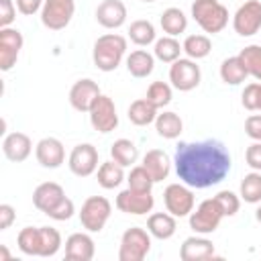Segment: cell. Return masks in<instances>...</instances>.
Here are the masks:
<instances>
[{"label": "cell", "instance_id": "836d02e7", "mask_svg": "<svg viewBox=\"0 0 261 261\" xmlns=\"http://www.w3.org/2000/svg\"><path fill=\"white\" fill-rule=\"evenodd\" d=\"M239 196L247 204H259L261 202V171H251L241 179Z\"/></svg>", "mask_w": 261, "mask_h": 261}, {"label": "cell", "instance_id": "ffe728a7", "mask_svg": "<svg viewBox=\"0 0 261 261\" xmlns=\"http://www.w3.org/2000/svg\"><path fill=\"white\" fill-rule=\"evenodd\" d=\"M96 20L104 29H118L126 22V6L122 0H102L96 8Z\"/></svg>", "mask_w": 261, "mask_h": 261}, {"label": "cell", "instance_id": "8d00e7d4", "mask_svg": "<svg viewBox=\"0 0 261 261\" xmlns=\"http://www.w3.org/2000/svg\"><path fill=\"white\" fill-rule=\"evenodd\" d=\"M145 98L159 110V108H163V106H167V104L171 102L173 90H171V86L165 84V82H153V84L147 88V96H145Z\"/></svg>", "mask_w": 261, "mask_h": 261}, {"label": "cell", "instance_id": "f35d334b", "mask_svg": "<svg viewBox=\"0 0 261 261\" xmlns=\"http://www.w3.org/2000/svg\"><path fill=\"white\" fill-rule=\"evenodd\" d=\"M41 228V257H53L61 247V234L53 226H39Z\"/></svg>", "mask_w": 261, "mask_h": 261}, {"label": "cell", "instance_id": "9a60e30c", "mask_svg": "<svg viewBox=\"0 0 261 261\" xmlns=\"http://www.w3.org/2000/svg\"><path fill=\"white\" fill-rule=\"evenodd\" d=\"M35 157L41 167L45 169H57L65 161V147L55 137H45L35 145Z\"/></svg>", "mask_w": 261, "mask_h": 261}, {"label": "cell", "instance_id": "9c48e42d", "mask_svg": "<svg viewBox=\"0 0 261 261\" xmlns=\"http://www.w3.org/2000/svg\"><path fill=\"white\" fill-rule=\"evenodd\" d=\"M163 202L169 214H173L175 218H184V216H190V212L194 210L196 198H194L192 188L181 181V184H169L165 188Z\"/></svg>", "mask_w": 261, "mask_h": 261}, {"label": "cell", "instance_id": "f546056e", "mask_svg": "<svg viewBox=\"0 0 261 261\" xmlns=\"http://www.w3.org/2000/svg\"><path fill=\"white\" fill-rule=\"evenodd\" d=\"M110 157L122 167H130L139 159V149L130 139H116L110 145Z\"/></svg>", "mask_w": 261, "mask_h": 261}, {"label": "cell", "instance_id": "f6af8a7d", "mask_svg": "<svg viewBox=\"0 0 261 261\" xmlns=\"http://www.w3.org/2000/svg\"><path fill=\"white\" fill-rule=\"evenodd\" d=\"M245 133L253 141H261V114H251L245 120Z\"/></svg>", "mask_w": 261, "mask_h": 261}, {"label": "cell", "instance_id": "74e56055", "mask_svg": "<svg viewBox=\"0 0 261 261\" xmlns=\"http://www.w3.org/2000/svg\"><path fill=\"white\" fill-rule=\"evenodd\" d=\"M126 184L130 190H137V192H151L155 179L151 177V173L143 167V165H135L130 167L128 175H126Z\"/></svg>", "mask_w": 261, "mask_h": 261}, {"label": "cell", "instance_id": "ac0fdd59", "mask_svg": "<svg viewBox=\"0 0 261 261\" xmlns=\"http://www.w3.org/2000/svg\"><path fill=\"white\" fill-rule=\"evenodd\" d=\"M181 261H206L214 257V243L204 234L188 237L179 247Z\"/></svg>", "mask_w": 261, "mask_h": 261}, {"label": "cell", "instance_id": "4dcf8cb0", "mask_svg": "<svg viewBox=\"0 0 261 261\" xmlns=\"http://www.w3.org/2000/svg\"><path fill=\"white\" fill-rule=\"evenodd\" d=\"M181 51H184V47L179 45V41H177L175 37L165 35V37H161V39L155 41L153 55H155L159 61H163V63H173L175 59L181 57Z\"/></svg>", "mask_w": 261, "mask_h": 261}, {"label": "cell", "instance_id": "6da1fadb", "mask_svg": "<svg viewBox=\"0 0 261 261\" xmlns=\"http://www.w3.org/2000/svg\"><path fill=\"white\" fill-rule=\"evenodd\" d=\"M173 165L177 177L196 190L220 184L230 171V153L216 139L184 141L175 147Z\"/></svg>", "mask_w": 261, "mask_h": 261}, {"label": "cell", "instance_id": "277c9868", "mask_svg": "<svg viewBox=\"0 0 261 261\" xmlns=\"http://www.w3.org/2000/svg\"><path fill=\"white\" fill-rule=\"evenodd\" d=\"M151 251V232L141 226H130L120 237L118 259L120 261H143Z\"/></svg>", "mask_w": 261, "mask_h": 261}, {"label": "cell", "instance_id": "2e32d148", "mask_svg": "<svg viewBox=\"0 0 261 261\" xmlns=\"http://www.w3.org/2000/svg\"><path fill=\"white\" fill-rule=\"evenodd\" d=\"M100 86L90 80V77H84V80H77L71 90H69V104L77 110V112H90L92 104L96 102V98L100 96Z\"/></svg>", "mask_w": 261, "mask_h": 261}, {"label": "cell", "instance_id": "d590c367", "mask_svg": "<svg viewBox=\"0 0 261 261\" xmlns=\"http://www.w3.org/2000/svg\"><path fill=\"white\" fill-rule=\"evenodd\" d=\"M239 57L243 59L249 75L261 82V45H247L245 49H241Z\"/></svg>", "mask_w": 261, "mask_h": 261}, {"label": "cell", "instance_id": "60d3db41", "mask_svg": "<svg viewBox=\"0 0 261 261\" xmlns=\"http://www.w3.org/2000/svg\"><path fill=\"white\" fill-rule=\"evenodd\" d=\"M259 98H261V82H251L245 86L243 94H241V104L247 110H257L259 108Z\"/></svg>", "mask_w": 261, "mask_h": 261}, {"label": "cell", "instance_id": "d6986e66", "mask_svg": "<svg viewBox=\"0 0 261 261\" xmlns=\"http://www.w3.org/2000/svg\"><path fill=\"white\" fill-rule=\"evenodd\" d=\"M96 253L94 239L88 232H73L65 241V259L67 261H90Z\"/></svg>", "mask_w": 261, "mask_h": 261}, {"label": "cell", "instance_id": "e575fe53", "mask_svg": "<svg viewBox=\"0 0 261 261\" xmlns=\"http://www.w3.org/2000/svg\"><path fill=\"white\" fill-rule=\"evenodd\" d=\"M184 47V53L190 57V59H204L208 57V53L212 51V41L206 37V35H188L181 43Z\"/></svg>", "mask_w": 261, "mask_h": 261}, {"label": "cell", "instance_id": "603a6c76", "mask_svg": "<svg viewBox=\"0 0 261 261\" xmlns=\"http://www.w3.org/2000/svg\"><path fill=\"white\" fill-rule=\"evenodd\" d=\"M147 230L151 232V237H155L159 241H167L177 230L175 216L169 212H155L147 218Z\"/></svg>", "mask_w": 261, "mask_h": 261}, {"label": "cell", "instance_id": "7a4b0ae2", "mask_svg": "<svg viewBox=\"0 0 261 261\" xmlns=\"http://www.w3.org/2000/svg\"><path fill=\"white\" fill-rule=\"evenodd\" d=\"M124 53H126V39L118 33H106L96 39L92 49V59L100 71L108 73L120 65V61L124 59Z\"/></svg>", "mask_w": 261, "mask_h": 261}, {"label": "cell", "instance_id": "cb8c5ba5", "mask_svg": "<svg viewBox=\"0 0 261 261\" xmlns=\"http://www.w3.org/2000/svg\"><path fill=\"white\" fill-rule=\"evenodd\" d=\"M153 67H155V55H151L145 49L130 51V55L126 57V69L133 77H147L151 75Z\"/></svg>", "mask_w": 261, "mask_h": 261}, {"label": "cell", "instance_id": "ba28073f", "mask_svg": "<svg viewBox=\"0 0 261 261\" xmlns=\"http://www.w3.org/2000/svg\"><path fill=\"white\" fill-rule=\"evenodd\" d=\"M200 80H202V71H200V65L196 63V59L179 57L169 67V82L179 92H190V90L198 88Z\"/></svg>", "mask_w": 261, "mask_h": 261}, {"label": "cell", "instance_id": "d4e9b609", "mask_svg": "<svg viewBox=\"0 0 261 261\" xmlns=\"http://www.w3.org/2000/svg\"><path fill=\"white\" fill-rule=\"evenodd\" d=\"M249 77V71L243 63V59L239 55H232V57H226L222 63H220V80L228 86H239L243 84L245 80Z\"/></svg>", "mask_w": 261, "mask_h": 261}, {"label": "cell", "instance_id": "e0dca14e", "mask_svg": "<svg viewBox=\"0 0 261 261\" xmlns=\"http://www.w3.org/2000/svg\"><path fill=\"white\" fill-rule=\"evenodd\" d=\"M31 151H33V141H31V137L24 135V133L14 130V133H8V135L2 139V153H4V157H6L8 161H12V163L24 161V159L31 155Z\"/></svg>", "mask_w": 261, "mask_h": 261}, {"label": "cell", "instance_id": "7c38bea8", "mask_svg": "<svg viewBox=\"0 0 261 261\" xmlns=\"http://www.w3.org/2000/svg\"><path fill=\"white\" fill-rule=\"evenodd\" d=\"M69 171L77 177H88L98 169V149L92 143H80L71 149L67 159Z\"/></svg>", "mask_w": 261, "mask_h": 261}, {"label": "cell", "instance_id": "681fc988", "mask_svg": "<svg viewBox=\"0 0 261 261\" xmlns=\"http://www.w3.org/2000/svg\"><path fill=\"white\" fill-rule=\"evenodd\" d=\"M255 218H257V222L261 224V206H259V208L255 210Z\"/></svg>", "mask_w": 261, "mask_h": 261}, {"label": "cell", "instance_id": "7bdbcfd3", "mask_svg": "<svg viewBox=\"0 0 261 261\" xmlns=\"http://www.w3.org/2000/svg\"><path fill=\"white\" fill-rule=\"evenodd\" d=\"M16 4L12 0H0V29L10 27L16 18Z\"/></svg>", "mask_w": 261, "mask_h": 261}, {"label": "cell", "instance_id": "c3c4849f", "mask_svg": "<svg viewBox=\"0 0 261 261\" xmlns=\"http://www.w3.org/2000/svg\"><path fill=\"white\" fill-rule=\"evenodd\" d=\"M6 259H10V253H8L6 245H0V261H6Z\"/></svg>", "mask_w": 261, "mask_h": 261}, {"label": "cell", "instance_id": "bcb514c9", "mask_svg": "<svg viewBox=\"0 0 261 261\" xmlns=\"http://www.w3.org/2000/svg\"><path fill=\"white\" fill-rule=\"evenodd\" d=\"M43 2L45 0H16V8H18L20 14L33 16L35 12H39L43 8Z\"/></svg>", "mask_w": 261, "mask_h": 261}, {"label": "cell", "instance_id": "1f68e13d", "mask_svg": "<svg viewBox=\"0 0 261 261\" xmlns=\"http://www.w3.org/2000/svg\"><path fill=\"white\" fill-rule=\"evenodd\" d=\"M155 27L151 20H145V18H139V20H133L130 27H128V39L139 45V47H147L151 43H155Z\"/></svg>", "mask_w": 261, "mask_h": 261}, {"label": "cell", "instance_id": "f907efd6", "mask_svg": "<svg viewBox=\"0 0 261 261\" xmlns=\"http://www.w3.org/2000/svg\"><path fill=\"white\" fill-rule=\"evenodd\" d=\"M257 110H261V98H259V108H257Z\"/></svg>", "mask_w": 261, "mask_h": 261}, {"label": "cell", "instance_id": "d6a6232c", "mask_svg": "<svg viewBox=\"0 0 261 261\" xmlns=\"http://www.w3.org/2000/svg\"><path fill=\"white\" fill-rule=\"evenodd\" d=\"M16 243H18V249L20 253L24 255H31V257H41V228L37 226H24L18 237H16Z\"/></svg>", "mask_w": 261, "mask_h": 261}, {"label": "cell", "instance_id": "5bb4252c", "mask_svg": "<svg viewBox=\"0 0 261 261\" xmlns=\"http://www.w3.org/2000/svg\"><path fill=\"white\" fill-rule=\"evenodd\" d=\"M114 204H116V208H118L120 212H124V214L143 216V214H147V212L153 210L155 198H153L151 192H137V190L126 188V190L118 192Z\"/></svg>", "mask_w": 261, "mask_h": 261}, {"label": "cell", "instance_id": "4316f807", "mask_svg": "<svg viewBox=\"0 0 261 261\" xmlns=\"http://www.w3.org/2000/svg\"><path fill=\"white\" fill-rule=\"evenodd\" d=\"M126 116H128V120H130L135 126H147V124L155 122V118H157V108H155L147 98H139V100L130 102Z\"/></svg>", "mask_w": 261, "mask_h": 261}, {"label": "cell", "instance_id": "816d5d0a", "mask_svg": "<svg viewBox=\"0 0 261 261\" xmlns=\"http://www.w3.org/2000/svg\"><path fill=\"white\" fill-rule=\"evenodd\" d=\"M143 2H155V0H143Z\"/></svg>", "mask_w": 261, "mask_h": 261}, {"label": "cell", "instance_id": "ab89813d", "mask_svg": "<svg viewBox=\"0 0 261 261\" xmlns=\"http://www.w3.org/2000/svg\"><path fill=\"white\" fill-rule=\"evenodd\" d=\"M214 200H216V204H218V208L222 210L224 216H234L241 208V196H237L230 190H220L214 196Z\"/></svg>", "mask_w": 261, "mask_h": 261}, {"label": "cell", "instance_id": "7dc6e473", "mask_svg": "<svg viewBox=\"0 0 261 261\" xmlns=\"http://www.w3.org/2000/svg\"><path fill=\"white\" fill-rule=\"evenodd\" d=\"M16 218V212L10 204H0V230H6L10 228V224L14 222Z\"/></svg>", "mask_w": 261, "mask_h": 261}, {"label": "cell", "instance_id": "8992f818", "mask_svg": "<svg viewBox=\"0 0 261 261\" xmlns=\"http://www.w3.org/2000/svg\"><path fill=\"white\" fill-rule=\"evenodd\" d=\"M222 218H224V214L218 208L216 200L208 198V200H202L196 206V210L190 212V228L196 234H210V232H214L218 228Z\"/></svg>", "mask_w": 261, "mask_h": 261}, {"label": "cell", "instance_id": "ee69618b", "mask_svg": "<svg viewBox=\"0 0 261 261\" xmlns=\"http://www.w3.org/2000/svg\"><path fill=\"white\" fill-rule=\"evenodd\" d=\"M245 161L253 171H261V141H255L245 151Z\"/></svg>", "mask_w": 261, "mask_h": 261}, {"label": "cell", "instance_id": "b9f144b4", "mask_svg": "<svg viewBox=\"0 0 261 261\" xmlns=\"http://www.w3.org/2000/svg\"><path fill=\"white\" fill-rule=\"evenodd\" d=\"M73 212H75V204H73V200H69L67 196H63L51 210H47L45 214L49 216V218H53V220H69L71 216H73Z\"/></svg>", "mask_w": 261, "mask_h": 261}, {"label": "cell", "instance_id": "30bf717a", "mask_svg": "<svg viewBox=\"0 0 261 261\" xmlns=\"http://www.w3.org/2000/svg\"><path fill=\"white\" fill-rule=\"evenodd\" d=\"M90 124L94 126V130L106 135V133H112L116 126H118V114H116V106H114V100L110 96H104L100 94L96 98V102L92 104L90 108Z\"/></svg>", "mask_w": 261, "mask_h": 261}, {"label": "cell", "instance_id": "3957f363", "mask_svg": "<svg viewBox=\"0 0 261 261\" xmlns=\"http://www.w3.org/2000/svg\"><path fill=\"white\" fill-rule=\"evenodd\" d=\"M192 16L204 33L216 35L228 24V8L218 0H194Z\"/></svg>", "mask_w": 261, "mask_h": 261}, {"label": "cell", "instance_id": "5b68a950", "mask_svg": "<svg viewBox=\"0 0 261 261\" xmlns=\"http://www.w3.org/2000/svg\"><path fill=\"white\" fill-rule=\"evenodd\" d=\"M112 214V204L104 196H90L80 210V222L88 232H100Z\"/></svg>", "mask_w": 261, "mask_h": 261}, {"label": "cell", "instance_id": "52a82bcc", "mask_svg": "<svg viewBox=\"0 0 261 261\" xmlns=\"http://www.w3.org/2000/svg\"><path fill=\"white\" fill-rule=\"evenodd\" d=\"M75 14L73 0H45L41 8V22L49 31L65 29Z\"/></svg>", "mask_w": 261, "mask_h": 261}, {"label": "cell", "instance_id": "f1b7e54d", "mask_svg": "<svg viewBox=\"0 0 261 261\" xmlns=\"http://www.w3.org/2000/svg\"><path fill=\"white\" fill-rule=\"evenodd\" d=\"M159 22H161L163 33H167L169 37H177V35H181V33L188 29V16L184 14V10H179V8H175V6L165 8V10L161 12Z\"/></svg>", "mask_w": 261, "mask_h": 261}, {"label": "cell", "instance_id": "83f0119b", "mask_svg": "<svg viewBox=\"0 0 261 261\" xmlns=\"http://www.w3.org/2000/svg\"><path fill=\"white\" fill-rule=\"evenodd\" d=\"M155 130L163 139H177L181 135V130H184V122H181L179 114H175L171 110H165V112L157 114V118H155Z\"/></svg>", "mask_w": 261, "mask_h": 261}, {"label": "cell", "instance_id": "8fae6325", "mask_svg": "<svg viewBox=\"0 0 261 261\" xmlns=\"http://www.w3.org/2000/svg\"><path fill=\"white\" fill-rule=\"evenodd\" d=\"M232 29L241 37H253L261 31V2L247 0L241 4L232 16Z\"/></svg>", "mask_w": 261, "mask_h": 261}, {"label": "cell", "instance_id": "7402d4cb", "mask_svg": "<svg viewBox=\"0 0 261 261\" xmlns=\"http://www.w3.org/2000/svg\"><path fill=\"white\" fill-rule=\"evenodd\" d=\"M63 196H65V192H63V188H61L57 181H43V184H39V186L35 188V192H33V204H35L37 210H41V212L45 214V212L51 210Z\"/></svg>", "mask_w": 261, "mask_h": 261}, {"label": "cell", "instance_id": "484cf974", "mask_svg": "<svg viewBox=\"0 0 261 261\" xmlns=\"http://www.w3.org/2000/svg\"><path fill=\"white\" fill-rule=\"evenodd\" d=\"M96 179H98V184H100L104 190H114V188H118V186L124 181V167H122L120 163H116L114 159L104 161V163H100V167H98Z\"/></svg>", "mask_w": 261, "mask_h": 261}, {"label": "cell", "instance_id": "4fadbf2b", "mask_svg": "<svg viewBox=\"0 0 261 261\" xmlns=\"http://www.w3.org/2000/svg\"><path fill=\"white\" fill-rule=\"evenodd\" d=\"M22 45H24V39L18 29H12V27L0 29V69L2 71H10L16 65Z\"/></svg>", "mask_w": 261, "mask_h": 261}, {"label": "cell", "instance_id": "44dd1931", "mask_svg": "<svg viewBox=\"0 0 261 261\" xmlns=\"http://www.w3.org/2000/svg\"><path fill=\"white\" fill-rule=\"evenodd\" d=\"M141 165L151 173V177L155 179V184L167 179V175H169V171H171V159H169V155H167L165 151H161V149H149V151L143 155V163H141Z\"/></svg>", "mask_w": 261, "mask_h": 261}]
</instances>
